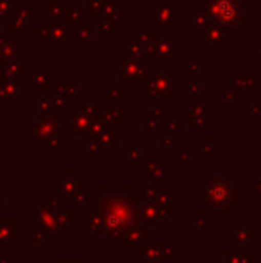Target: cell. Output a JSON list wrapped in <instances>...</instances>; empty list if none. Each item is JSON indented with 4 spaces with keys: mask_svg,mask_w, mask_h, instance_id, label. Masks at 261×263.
I'll return each mask as SVG.
<instances>
[{
    "mask_svg": "<svg viewBox=\"0 0 261 263\" xmlns=\"http://www.w3.org/2000/svg\"><path fill=\"white\" fill-rule=\"evenodd\" d=\"M213 9H215L216 16L224 22L236 20V16H238V6H236V2H233V0H216Z\"/></svg>",
    "mask_w": 261,
    "mask_h": 263,
    "instance_id": "6da1fadb",
    "label": "cell"
}]
</instances>
